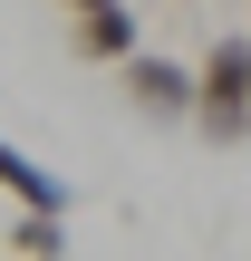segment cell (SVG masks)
<instances>
[{
    "label": "cell",
    "instance_id": "cell-1",
    "mask_svg": "<svg viewBox=\"0 0 251 261\" xmlns=\"http://www.w3.org/2000/svg\"><path fill=\"white\" fill-rule=\"evenodd\" d=\"M193 126L232 155L242 145V126H251V39L242 29H222L213 48H203V68H193Z\"/></svg>",
    "mask_w": 251,
    "mask_h": 261
},
{
    "label": "cell",
    "instance_id": "cell-2",
    "mask_svg": "<svg viewBox=\"0 0 251 261\" xmlns=\"http://www.w3.org/2000/svg\"><path fill=\"white\" fill-rule=\"evenodd\" d=\"M116 87H126V107H135V116H155V126L193 116V68H174V58H155V48L116 58Z\"/></svg>",
    "mask_w": 251,
    "mask_h": 261
},
{
    "label": "cell",
    "instance_id": "cell-3",
    "mask_svg": "<svg viewBox=\"0 0 251 261\" xmlns=\"http://www.w3.org/2000/svg\"><path fill=\"white\" fill-rule=\"evenodd\" d=\"M68 48H77V58H97V68L135 58V10H126V0H87V10L68 19Z\"/></svg>",
    "mask_w": 251,
    "mask_h": 261
},
{
    "label": "cell",
    "instance_id": "cell-4",
    "mask_svg": "<svg viewBox=\"0 0 251 261\" xmlns=\"http://www.w3.org/2000/svg\"><path fill=\"white\" fill-rule=\"evenodd\" d=\"M10 252L19 261H68V213H19L10 223Z\"/></svg>",
    "mask_w": 251,
    "mask_h": 261
},
{
    "label": "cell",
    "instance_id": "cell-5",
    "mask_svg": "<svg viewBox=\"0 0 251 261\" xmlns=\"http://www.w3.org/2000/svg\"><path fill=\"white\" fill-rule=\"evenodd\" d=\"M68 10H87V0H68Z\"/></svg>",
    "mask_w": 251,
    "mask_h": 261
}]
</instances>
